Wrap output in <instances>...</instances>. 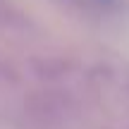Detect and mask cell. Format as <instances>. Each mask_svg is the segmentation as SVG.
I'll use <instances>...</instances> for the list:
<instances>
[{"mask_svg": "<svg viewBox=\"0 0 129 129\" xmlns=\"http://www.w3.org/2000/svg\"><path fill=\"white\" fill-rule=\"evenodd\" d=\"M98 3H103V5H112L115 0H98Z\"/></svg>", "mask_w": 129, "mask_h": 129, "instance_id": "1", "label": "cell"}]
</instances>
